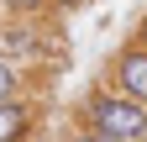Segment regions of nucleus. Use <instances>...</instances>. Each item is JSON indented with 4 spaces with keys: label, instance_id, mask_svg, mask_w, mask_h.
Instances as JSON below:
<instances>
[{
    "label": "nucleus",
    "instance_id": "f257e3e1",
    "mask_svg": "<svg viewBox=\"0 0 147 142\" xmlns=\"http://www.w3.org/2000/svg\"><path fill=\"white\" fill-rule=\"evenodd\" d=\"M79 126L100 132L110 142H147V105L110 90V84H95L84 100H79Z\"/></svg>",
    "mask_w": 147,
    "mask_h": 142
},
{
    "label": "nucleus",
    "instance_id": "f03ea898",
    "mask_svg": "<svg viewBox=\"0 0 147 142\" xmlns=\"http://www.w3.org/2000/svg\"><path fill=\"white\" fill-rule=\"evenodd\" d=\"M110 90H121V95H131V100H142L147 105V47L142 42H126V47H116V58H110Z\"/></svg>",
    "mask_w": 147,
    "mask_h": 142
},
{
    "label": "nucleus",
    "instance_id": "7ed1b4c3",
    "mask_svg": "<svg viewBox=\"0 0 147 142\" xmlns=\"http://www.w3.org/2000/svg\"><path fill=\"white\" fill-rule=\"evenodd\" d=\"M32 137V105H21V100H0V142H26Z\"/></svg>",
    "mask_w": 147,
    "mask_h": 142
},
{
    "label": "nucleus",
    "instance_id": "20e7f679",
    "mask_svg": "<svg viewBox=\"0 0 147 142\" xmlns=\"http://www.w3.org/2000/svg\"><path fill=\"white\" fill-rule=\"evenodd\" d=\"M16 79H21V74H16V63H11V58H0V100H11V95H16Z\"/></svg>",
    "mask_w": 147,
    "mask_h": 142
},
{
    "label": "nucleus",
    "instance_id": "39448f33",
    "mask_svg": "<svg viewBox=\"0 0 147 142\" xmlns=\"http://www.w3.org/2000/svg\"><path fill=\"white\" fill-rule=\"evenodd\" d=\"M63 142H110V137H100V132H89V126H79V132H68Z\"/></svg>",
    "mask_w": 147,
    "mask_h": 142
},
{
    "label": "nucleus",
    "instance_id": "423d86ee",
    "mask_svg": "<svg viewBox=\"0 0 147 142\" xmlns=\"http://www.w3.org/2000/svg\"><path fill=\"white\" fill-rule=\"evenodd\" d=\"M5 5H11V11H42L47 0H5Z\"/></svg>",
    "mask_w": 147,
    "mask_h": 142
},
{
    "label": "nucleus",
    "instance_id": "0eeeda50",
    "mask_svg": "<svg viewBox=\"0 0 147 142\" xmlns=\"http://www.w3.org/2000/svg\"><path fill=\"white\" fill-rule=\"evenodd\" d=\"M131 42H142V47H147V11H142V21H137V37H131Z\"/></svg>",
    "mask_w": 147,
    "mask_h": 142
},
{
    "label": "nucleus",
    "instance_id": "6e6552de",
    "mask_svg": "<svg viewBox=\"0 0 147 142\" xmlns=\"http://www.w3.org/2000/svg\"><path fill=\"white\" fill-rule=\"evenodd\" d=\"M53 5H63V11H68V5H79V0H53Z\"/></svg>",
    "mask_w": 147,
    "mask_h": 142
}]
</instances>
